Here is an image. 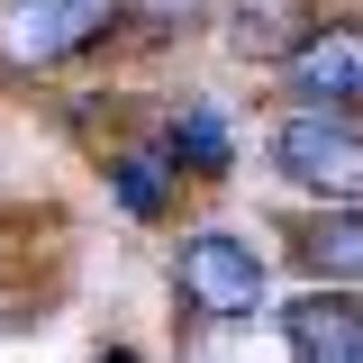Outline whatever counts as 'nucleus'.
<instances>
[{"mask_svg": "<svg viewBox=\"0 0 363 363\" xmlns=\"http://www.w3.org/2000/svg\"><path fill=\"white\" fill-rule=\"evenodd\" d=\"M291 363H363V291H300L272 309Z\"/></svg>", "mask_w": 363, "mask_h": 363, "instance_id": "0eeeda50", "label": "nucleus"}, {"mask_svg": "<svg viewBox=\"0 0 363 363\" xmlns=\"http://www.w3.org/2000/svg\"><path fill=\"white\" fill-rule=\"evenodd\" d=\"M272 264H291L309 291H363V209H291L272 227Z\"/></svg>", "mask_w": 363, "mask_h": 363, "instance_id": "423d86ee", "label": "nucleus"}, {"mask_svg": "<svg viewBox=\"0 0 363 363\" xmlns=\"http://www.w3.org/2000/svg\"><path fill=\"white\" fill-rule=\"evenodd\" d=\"M272 91L291 109H336V118H363V9H318L300 45L272 64Z\"/></svg>", "mask_w": 363, "mask_h": 363, "instance_id": "39448f33", "label": "nucleus"}, {"mask_svg": "<svg viewBox=\"0 0 363 363\" xmlns=\"http://www.w3.org/2000/svg\"><path fill=\"white\" fill-rule=\"evenodd\" d=\"M164 281H173V327H255L272 318V245L255 227H227V218H200L173 236L164 255Z\"/></svg>", "mask_w": 363, "mask_h": 363, "instance_id": "f257e3e1", "label": "nucleus"}, {"mask_svg": "<svg viewBox=\"0 0 363 363\" xmlns=\"http://www.w3.org/2000/svg\"><path fill=\"white\" fill-rule=\"evenodd\" d=\"M118 45V0H0V73L55 82Z\"/></svg>", "mask_w": 363, "mask_h": 363, "instance_id": "7ed1b4c3", "label": "nucleus"}, {"mask_svg": "<svg viewBox=\"0 0 363 363\" xmlns=\"http://www.w3.org/2000/svg\"><path fill=\"white\" fill-rule=\"evenodd\" d=\"M327 0H218L209 18L227 28V55L236 64H255V73H272L291 45H300V28H309Z\"/></svg>", "mask_w": 363, "mask_h": 363, "instance_id": "1a4fd4ad", "label": "nucleus"}, {"mask_svg": "<svg viewBox=\"0 0 363 363\" xmlns=\"http://www.w3.org/2000/svg\"><path fill=\"white\" fill-rule=\"evenodd\" d=\"M145 136L164 145V164L182 173V191H218V182L245 173V128H236V100H218V91H164L155 100V118H145Z\"/></svg>", "mask_w": 363, "mask_h": 363, "instance_id": "20e7f679", "label": "nucleus"}, {"mask_svg": "<svg viewBox=\"0 0 363 363\" xmlns=\"http://www.w3.org/2000/svg\"><path fill=\"white\" fill-rule=\"evenodd\" d=\"M218 0H118V45H145V55H173L209 28Z\"/></svg>", "mask_w": 363, "mask_h": 363, "instance_id": "9d476101", "label": "nucleus"}, {"mask_svg": "<svg viewBox=\"0 0 363 363\" xmlns=\"http://www.w3.org/2000/svg\"><path fill=\"white\" fill-rule=\"evenodd\" d=\"M100 182H109V209H118V218H136V227H173L182 200H191V191H182V173L164 164V145H155L145 128L118 136V145L100 155Z\"/></svg>", "mask_w": 363, "mask_h": 363, "instance_id": "6e6552de", "label": "nucleus"}, {"mask_svg": "<svg viewBox=\"0 0 363 363\" xmlns=\"http://www.w3.org/2000/svg\"><path fill=\"white\" fill-rule=\"evenodd\" d=\"M264 173L300 209H363V118L336 109H272L264 118Z\"/></svg>", "mask_w": 363, "mask_h": 363, "instance_id": "f03ea898", "label": "nucleus"}, {"mask_svg": "<svg viewBox=\"0 0 363 363\" xmlns=\"http://www.w3.org/2000/svg\"><path fill=\"white\" fill-rule=\"evenodd\" d=\"M91 363H155V354H136V345H100Z\"/></svg>", "mask_w": 363, "mask_h": 363, "instance_id": "9b49d317", "label": "nucleus"}]
</instances>
